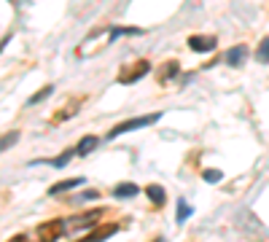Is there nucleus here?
<instances>
[{
    "mask_svg": "<svg viewBox=\"0 0 269 242\" xmlns=\"http://www.w3.org/2000/svg\"><path fill=\"white\" fill-rule=\"evenodd\" d=\"M159 119H162V113H151V116H140V119H129V121H124V124H119V127L110 129L108 137H119L124 132H132V129L148 127V124H154V121H159Z\"/></svg>",
    "mask_w": 269,
    "mask_h": 242,
    "instance_id": "f257e3e1",
    "label": "nucleus"
},
{
    "mask_svg": "<svg viewBox=\"0 0 269 242\" xmlns=\"http://www.w3.org/2000/svg\"><path fill=\"white\" fill-rule=\"evenodd\" d=\"M129 68H132V70H124V73H119V81L121 83H132V81H137V78H143V76L148 73L151 65L143 60V62H137V65H129Z\"/></svg>",
    "mask_w": 269,
    "mask_h": 242,
    "instance_id": "f03ea898",
    "label": "nucleus"
},
{
    "mask_svg": "<svg viewBox=\"0 0 269 242\" xmlns=\"http://www.w3.org/2000/svg\"><path fill=\"white\" fill-rule=\"evenodd\" d=\"M188 46L194 51H213L215 49V38L213 35H191L188 38Z\"/></svg>",
    "mask_w": 269,
    "mask_h": 242,
    "instance_id": "7ed1b4c3",
    "label": "nucleus"
},
{
    "mask_svg": "<svg viewBox=\"0 0 269 242\" xmlns=\"http://www.w3.org/2000/svg\"><path fill=\"white\" fill-rule=\"evenodd\" d=\"M60 234H62V224L57 221V224H43L41 232H38V237H41L43 242H54Z\"/></svg>",
    "mask_w": 269,
    "mask_h": 242,
    "instance_id": "20e7f679",
    "label": "nucleus"
},
{
    "mask_svg": "<svg viewBox=\"0 0 269 242\" xmlns=\"http://www.w3.org/2000/svg\"><path fill=\"white\" fill-rule=\"evenodd\" d=\"M81 178H73V180H62V183H57V186H51V197H54V194H62V191H70V188H76V186H81Z\"/></svg>",
    "mask_w": 269,
    "mask_h": 242,
    "instance_id": "39448f33",
    "label": "nucleus"
},
{
    "mask_svg": "<svg viewBox=\"0 0 269 242\" xmlns=\"http://www.w3.org/2000/svg\"><path fill=\"white\" fill-rule=\"evenodd\" d=\"M97 148V137H84L81 143H78V148H76V154L78 156H87V154H91Z\"/></svg>",
    "mask_w": 269,
    "mask_h": 242,
    "instance_id": "423d86ee",
    "label": "nucleus"
},
{
    "mask_svg": "<svg viewBox=\"0 0 269 242\" xmlns=\"http://www.w3.org/2000/svg\"><path fill=\"white\" fill-rule=\"evenodd\" d=\"M113 194H116V197H121V199L135 197V194H137V186H135V183H121V186L113 188Z\"/></svg>",
    "mask_w": 269,
    "mask_h": 242,
    "instance_id": "0eeeda50",
    "label": "nucleus"
},
{
    "mask_svg": "<svg viewBox=\"0 0 269 242\" xmlns=\"http://www.w3.org/2000/svg\"><path fill=\"white\" fill-rule=\"evenodd\" d=\"M242 57H245V46H234V49L226 54V62L232 65V68H237V65L242 62Z\"/></svg>",
    "mask_w": 269,
    "mask_h": 242,
    "instance_id": "6e6552de",
    "label": "nucleus"
},
{
    "mask_svg": "<svg viewBox=\"0 0 269 242\" xmlns=\"http://www.w3.org/2000/svg\"><path fill=\"white\" fill-rule=\"evenodd\" d=\"M146 194L151 197V202H154V205H165V188H162V186H148Z\"/></svg>",
    "mask_w": 269,
    "mask_h": 242,
    "instance_id": "1a4fd4ad",
    "label": "nucleus"
},
{
    "mask_svg": "<svg viewBox=\"0 0 269 242\" xmlns=\"http://www.w3.org/2000/svg\"><path fill=\"white\" fill-rule=\"evenodd\" d=\"M116 232V226H102L100 232H94V234H89V240L87 242H102L105 237H110V234Z\"/></svg>",
    "mask_w": 269,
    "mask_h": 242,
    "instance_id": "9d476101",
    "label": "nucleus"
},
{
    "mask_svg": "<svg viewBox=\"0 0 269 242\" xmlns=\"http://www.w3.org/2000/svg\"><path fill=\"white\" fill-rule=\"evenodd\" d=\"M188 215H191V207H188L186 202L180 199V202H178V224H183V221H186Z\"/></svg>",
    "mask_w": 269,
    "mask_h": 242,
    "instance_id": "9b49d317",
    "label": "nucleus"
},
{
    "mask_svg": "<svg viewBox=\"0 0 269 242\" xmlns=\"http://www.w3.org/2000/svg\"><path fill=\"white\" fill-rule=\"evenodd\" d=\"M202 178H205L207 183H218L221 180V172H218V169H205V175H202Z\"/></svg>",
    "mask_w": 269,
    "mask_h": 242,
    "instance_id": "f8f14e48",
    "label": "nucleus"
},
{
    "mask_svg": "<svg viewBox=\"0 0 269 242\" xmlns=\"http://www.w3.org/2000/svg\"><path fill=\"white\" fill-rule=\"evenodd\" d=\"M259 60H261V62H269V41L261 43V49H259Z\"/></svg>",
    "mask_w": 269,
    "mask_h": 242,
    "instance_id": "ddd939ff",
    "label": "nucleus"
},
{
    "mask_svg": "<svg viewBox=\"0 0 269 242\" xmlns=\"http://www.w3.org/2000/svg\"><path fill=\"white\" fill-rule=\"evenodd\" d=\"M97 218H100V213H87V215H84V218L78 221L76 226H87V224H91V221H97Z\"/></svg>",
    "mask_w": 269,
    "mask_h": 242,
    "instance_id": "4468645a",
    "label": "nucleus"
},
{
    "mask_svg": "<svg viewBox=\"0 0 269 242\" xmlns=\"http://www.w3.org/2000/svg\"><path fill=\"white\" fill-rule=\"evenodd\" d=\"M76 151H68V154H65V156H60V159H54V161H51V164H54V167H65V164H68V161H70V156H73Z\"/></svg>",
    "mask_w": 269,
    "mask_h": 242,
    "instance_id": "2eb2a0df",
    "label": "nucleus"
},
{
    "mask_svg": "<svg viewBox=\"0 0 269 242\" xmlns=\"http://www.w3.org/2000/svg\"><path fill=\"white\" fill-rule=\"evenodd\" d=\"M49 94H51V86H46L43 91H38V94H35V97H32V100H30V105H32V102H41V100H43V97H49Z\"/></svg>",
    "mask_w": 269,
    "mask_h": 242,
    "instance_id": "dca6fc26",
    "label": "nucleus"
},
{
    "mask_svg": "<svg viewBox=\"0 0 269 242\" xmlns=\"http://www.w3.org/2000/svg\"><path fill=\"white\" fill-rule=\"evenodd\" d=\"M175 70H178V65H175V62H167V65H165V78L175 76Z\"/></svg>",
    "mask_w": 269,
    "mask_h": 242,
    "instance_id": "f3484780",
    "label": "nucleus"
},
{
    "mask_svg": "<svg viewBox=\"0 0 269 242\" xmlns=\"http://www.w3.org/2000/svg\"><path fill=\"white\" fill-rule=\"evenodd\" d=\"M14 140H16V135H5V137H3V148H8Z\"/></svg>",
    "mask_w": 269,
    "mask_h": 242,
    "instance_id": "a211bd4d",
    "label": "nucleus"
},
{
    "mask_svg": "<svg viewBox=\"0 0 269 242\" xmlns=\"http://www.w3.org/2000/svg\"><path fill=\"white\" fill-rule=\"evenodd\" d=\"M154 242H162V240H154Z\"/></svg>",
    "mask_w": 269,
    "mask_h": 242,
    "instance_id": "6ab92c4d",
    "label": "nucleus"
}]
</instances>
